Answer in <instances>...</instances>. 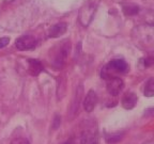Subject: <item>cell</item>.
<instances>
[{"label": "cell", "instance_id": "cell-1", "mask_svg": "<svg viewBox=\"0 0 154 144\" xmlns=\"http://www.w3.org/2000/svg\"><path fill=\"white\" fill-rule=\"evenodd\" d=\"M128 70V64L125 62L123 59H117V60H112L109 62L102 70V78L104 79H109L111 77H115L112 73H126Z\"/></svg>", "mask_w": 154, "mask_h": 144}, {"label": "cell", "instance_id": "cell-2", "mask_svg": "<svg viewBox=\"0 0 154 144\" xmlns=\"http://www.w3.org/2000/svg\"><path fill=\"white\" fill-rule=\"evenodd\" d=\"M99 4V0H88L85 3L84 7L80 9L79 12V22H82V26L87 27L91 22L92 18L94 16V13L96 11V7Z\"/></svg>", "mask_w": 154, "mask_h": 144}, {"label": "cell", "instance_id": "cell-3", "mask_svg": "<svg viewBox=\"0 0 154 144\" xmlns=\"http://www.w3.org/2000/svg\"><path fill=\"white\" fill-rule=\"evenodd\" d=\"M69 52H70V43L67 41H64V43L60 45L59 49H57L55 57L53 59V65L56 68H61L64 65Z\"/></svg>", "mask_w": 154, "mask_h": 144}, {"label": "cell", "instance_id": "cell-4", "mask_svg": "<svg viewBox=\"0 0 154 144\" xmlns=\"http://www.w3.org/2000/svg\"><path fill=\"white\" fill-rule=\"evenodd\" d=\"M15 46L18 50H31L36 46V40L32 35H23L16 40Z\"/></svg>", "mask_w": 154, "mask_h": 144}, {"label": "cell", "instance_id": "cell-5", "mask_svg": "<svg viewBox=\"0 0 154 144\" xmlns=\"http://www.w3.org/2000/svg\"><path fill=\"white\" fill-rule=\"evenodd\" d=\"M106 88H107V91H108V93L110 95L117 96L124 88V82H123V80L121 78H119L117 76L111 77V78L107 79Z\"/></svg>", "mask_w": 154, "mask_h": 144}, {"label": "cell", "instance_id": "cell-6", "mask_svg": "<svg viewBox=\"0 0 154 144\" xmlns=\"http://www.w3.org/2000/svg\"><path fill=\"white\" fill-rule=\"evenodd\" d=\"M99 101V97H97V94L95 93V91L93 90H90L88 92V94L86 95L84 99V108L87 112H91L94 108H95L96 104Z\"/></svg>", "mask_w": 154, "mask_h": 144}, {"label": "cell", "instance_id": "cell-7", "mask_svg": "<svg viewBox=\"0 0 154 144\" xmlns=\"http://www.w3.org/2000/svg\"><path fill=\"white\" fill-rule=\"evenodd\" d=\"M138 97L136 94H134L133 92H128V93H125L124 96L122 97V107L126 110H132L133 108H135V106L137 105Z\"/></svg>", "mask_w": 154, "mask_h": 144}, {"label": "cell", "instance_id": "cell-8", "mask_svg": "<svg viewBox=\"0 0 154 144\" xmlns=\"http://www.w3.org/2000/svg\"><path fill=\"white\" fill-rule=\"evenodd\" d=\"M67 25L65 22H59V24H56L49 29V32H48V36L49 38H59L60 35L64 34L66 32Z\"/></svg>", "mask_w": 154, "mask_h": 144}, {"label": "cell", "instance_id": "cell-9", "mask_svg": "<svg viewBox=\"0 0 154 144\" xmlns=\"http://www.w3.org/2000/svg\"><path fill=\"white\" fill-rule=\"evenodd\" d=\"M28 63H29V72H30L31 75H33V76H38L43 70V65H42V63L38 60L29 59Z\"/></svg>", "mask_w": 154, "mask_h": 144}, {"label": "cell", "instance_id": "cell-10", "mask_svg": "<svg viewBox=\"0 0 154 144\" xmlns=\"http://www.w3.org/2000/svg\"><path fill=\"white\" fill-rule=\"evenodd\" d=\"M123 138V132L117 131V132H111V134H107L105 136V141L108 144H115L118 143L120 140Z\"/></svg>", "mask_w": 154, "mask_h": 144}, {"label": "cell", "instance_id": "cell-11", "mask_svg": "<svg viewBox=\"0 0 154 144\" xmlns=\"http://www.w3.org/2000/svg\"><path fill=\"white\" fill-rule=\"evenodd\" d=\"M122 10L123 13L126 16H133V15H136L139 12V7L136 4H133V3H126V4L123 5Z\"/></svg>", "mask_w": 154, "mask_h": 144}, {"label": "cell", "instance_id": "cell-12", "mask_svg": "<svg viewBox=\"0 0 154 144\" xmlns=\"http://www.w3.org/2000/svg\"><path fill=\"white\" fill-rule=\"evenodd\" d=\"M143 94L147 97H152L154 96V78H150L146 84H144Z\"/></svg>", "mask_w": 154, "mask_h": 144}, {"label": "cell", "instance_id": "cell-13", "mask_svg": "<svg viewBox=\"0 0 154 144\" xmlns=\"http://www.w3.org/2000/svg\"><path fill=\"white\" fill-rule=\"evenodd\" d=\"M82 86H80L79 89L77 90L76 92V99H74L73 101V106H72V112L73 113H76L78 108H79V103H80V98H82Z\"/></svg>", "mask_w": 154, "mask_h": 144}, {"label": "cell", "instance_id": "cell-14", "mask_svg": "<svg viewBox=\"0 0 154 144\" xmlns=\"http://www.w3.org/2000/svg\"><path fill=\"white\" fill-rule=\"evenodd\" d=\"M11 144H30V142L25 138H16L11 142Z\"/></svg>", "mask_w": 154, "mask_h": 144}, {"label": "cell", "instance_id": "cell-15", "mask_svg": "<svg viewBox=\"0 0 154 144\" xmlns=\"http://www.w3.org/2000/svg\"><path fill=\"white\" fill-rule=\"evenodd\" d=\"M151 65H154V55L150 56V57L144 59V66L149 67V66H151Z\"/></svg>", "mask_w": 154, "mask_h": 144}, {"label": "cell", "instance_id": "cell-16", "mask_svg": "<svg viewBox=\"0 0 154 144\" xmlns=\"http://www.w3.org/2000/svg\"><path fill=\"white\" fill-rule=\"evenodd\" d=\"M10 43V38H7V36H3V38H0V49L8 45Z\"/></svg>", "mask_w": 154, "mask_h": 144}, {"label": "cell", "instance_id": "cell-17", "mask_svg": "<svg viewBox=\"0 0 154 144\" xmlns=\"http://www.w3.org/2000/svg\"><path fill=\"white\" fill-rule=\"evenodd\" d=\"M144 115L146 116H148V118H152V116H154V108H149L146 110V112H144Z\"/></svg>", "mask_w": 154, "mask_h": 144}, {"label": "cell", "instance_id": "cell-18", "mask_svg": "<svg viewBox=\"0 0 154 144\" xmlns=\"http://www.w3.org/2000/svg\"><path fill=\"white\" fill-rule=\"evenodd\" d=\"M60 123H61V120H60V118H59V116H58V115H56V118H55V123H54V128H58V126H59V125H60Z\"/></svg>", "mask_w": 154, "mask_h": 144}, {"label": "cell", "instance_id": "cell-19", "mask_svg": "<svg viewBox=\"0 0 154 144\" xmlns=\"http://www.w3.org/2000/svg\"><path fill=\"white\" fill-rule=\"evenodd\" d=\"M63 144H72V142H71V141H67V142H65V143H63Z\"/></svg>", "mask_w": 154, "mask_h": 144}]
</instances>
